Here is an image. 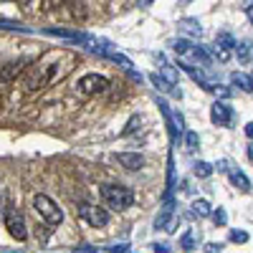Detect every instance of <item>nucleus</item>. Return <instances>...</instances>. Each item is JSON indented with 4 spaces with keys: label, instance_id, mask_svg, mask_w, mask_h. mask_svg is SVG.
<instances>
[{
    "label": "nucleus",
    "instance_id": "f257e3e1",
    "mask_svg": "<svg viewBox=\"0 0 253 253\" xmlns=\"http://www.w3.org/2000/svg\"><path fill=\"white\" fill-rule=\"evenodd\" d=\"M101 198L112 210H126L134 205V193L124 185H101Z\"/></svg>",
    "mask_w": 253,
    "mask_h": 253
},
{
    "label": "nucleus",
    "instance_id": "f03ea898",
    "mask_svg": "<svg viewBox=\"0 0 253 253\" xmlns=\"http://www.w3.org/2000/svg\"><path fill=\"white\" fill-rule=\"evenodd\" d=\"M175 53L185 61V66H193V63L210 66V63H213L210 53H208L203 46H195V43H190V41H177V43H175Z\"/></svg>",
    "mask_w": 253,
    "mask_h": 253
},
{
    "label": "nucleus",
    "instance_id": "7ed1b4c3",
    "mask_svg": "<svg viewBox=\"0 0 253 253\" xmlns=\"http://www.w3.org/2000/svg\"><path fill=\"white\" fill-rule=\"evenodd\" d=\"M33 208H36V213L43 218L48 225H61V223H63V210H61L58 203L51 200L48 195H36V198H33Z\"/></svg>",
    "mask_w": 253,
    "mask_h": 253
},
{
    "label": "nucleus",
    "instance_id": "20e7f679",
    "mask_svg": "<svg viewBox=\"0 0 253 253\" xmlns=\"http://www.w3.org/2000/svg\"><path fill=\"white\" fill-rule=\"evenodd\" d=\"M79 215L89 225H94V228H104L109 223V213L101 205H94V203H81L79 205Z\"/></svg>",
    "mask_w": 253,
    "mask_h": 253
},
{
    "label": "nucleus",
    "instance_id": "39448f33",
    "mask_svg": "<svg viewBox=\"0 0 253 253\" xmlns=\"http://www.w3.org/2000/svg\"><path fill=\"white\" fill-rule=\"evenodd\" d=\"M5 228H8V233L15 241H26L28 238L26 220H23V215H20V210H15V208H10L8 213H5Z\"/></svg>",
    "mask_w": 253,
    "mask_h": 253
},
{
    "label": "nucleus",
    "instance_id": "423d86ee",
    "mask_svg": "<svg viewBox=\"0 0 253 253\" xmlns=\"http://www.w3.org/2000/svg\"><path fill=\"white\" fill-rule=\"evenodd\" d=\"M109 89V79L101 74H86L79 79V91L81 94H101Z\"/></svg>",
    "mask_w": 253,
    "mask_h": 253
},
{
    "label": "nucleus",
    "instance_id": "0eeeda50",
    "mask_svg": "<svg viewBox=\"0 0 253 253\" xmlns=\"http://www.w3.org/2000/svg\"><path fill=\"white\" fill-rule=\"evenodd\" d=\"M210 119H213V124H218V126H228L230 122H233V109H230L225 101H215L213 107H210Z\"/></svg>",
    "mask_w": 253,
    "mask_h": 253
},
{
    "label": "nucleus",
    "instance_id": "6e6552de",
    "mask_svg": "<svg viewBox=\"0 0 253 253\" xmlns=\"http://www.w3.org/2000/svg\"><path fill=\"white\" fill-rule=\"evenodd\" d=\"M233 48H236V41H233V36L230 33H220L218 38H215V56L220 58V61H228L230 58V53H233Z\"/></svg>",
    "mask_w": 253,
    "mask_h": 253
},
{
    "label": "nucleus",
    "instance_id": "1a4fd4ad",
    "mask_svg": "<svg viewBox=\"0 0 253 253\" xmlns=\"http://www.w3.org/2000/svg\"><path fill=\"white\" fill-rule=\"evenodd\" d=\"M114 160L124 167V170H142L144 167V157L137 155V152H119V155H114Z\"/></svg>",
    "mask_w": 253,
    "mask_h": 253
},
{
    "label": "nucleus",
    "instance_id": "9d476101",
    "mask_svg": "<svg viewBox=\"0 0 253 253\" xmlns=\"http://www.w3.org/2000/svg\"><path fill=\"white\" fill-rule=\"evenodd\" d=\"M228 180H230V185H236L238 190H243V193H248V190H251V180L241 170H230L228 172Z\"/></svg>",
    "mask_w": 253,
    "mask_h": 253
},
{
    "label": "nucleus",
    "instance_id": "9b49d317",
    "mask_svg": "<svg viewBox=\"0 0 253 253\" xmlns=\"http://www.w3.org/2000/svg\"><path fill=\"white\" fill-rule=\"evenodd\" d=\"M230 84H233V86H238V89H243V91H251V79H248V74H241V71L230 74Z\"/></svg>",
    "mask_w": 253,
    "mask_h": 253
},
{
    "label": "nucleus",
    "instance_id": "f8f14e48",
    "mask_svg": "<svg viewBox=\"0 0 253 253\" xmlns=\"http://www.w3.org/2000/svg\"><path fill=\"white\" fill-rule=\"evenodd\" d=\"M152 84H155V86H157L160 91H165V94H177V96H180V91L172 86V84H167L160 74H152Z\"/></svg>",
    "mask_w": 253,
    "mask_h": 253
},
{
    "label": "nucleus",
    "instance_id": "ddd939ff",
    "mask_svg": "<svg viewBox=\"0 0 253 253\" xmlns=\"http://www.w3.org/2000/svg\"><path fill=\"white\" fill-rule=\"evenodd\" d=\"M210 210H213V208H210V203H208V200H203V198L193 203V213H195L198 218H205V215H210Z\"/></svg>",
    "mask_w": 253,
    "mask_h": 253
},
{
    "label": "nucleus",
    "instance_id": "4468645a",
    "mask_svg": "<svg viewBox=\"0 0 253 253\" xmlns=\"http://www.w3.org/2000/svg\"><path fill=\"white\" fill-rule=\"evenodd\" d=\"M195 175L198 177H210V175H213V165H210V162H198L195 165Z\"/></svg>",
    "mask_w": 253,
    "mask_h": 253
},
{
    "label": "nucleus",
    "instance_id": "2eb2a0df",
    "mask_svg": "<svg viewBox=\"0 0 253 253\" xmlns=\"http://www.w3.org/2000/svg\"><path fill=\"white\" fill-rule=\"evenodd\" d=\"M213 223H215V225H225V223H228L225 208H215V210H213Z\"/></svg>",
    "mask_w": 253,
    "mask_h": 253
},
{
    "label": "nucleus",
    "instance_id": "dca6fc26",
    "mask_svg": "<svg viewBox=\"0 0 253 253\" xmlns=\"http://www.w3.org/2000/svg\"><path fill=\"white\" fill-rule=\"evenodd\" d=\"M180 26H182L187 33H198V36L203 33V28H200V23H198V20H182Z\"/></svg>",
    "mask_w": 253,
    "mask_h": 253
},
{
    "label": "nucleus",
    "instance_id": "f3484780",
    "mask_svg": "<svg viewBox=\"0 0 253 253\" xmlns=\"http://www.w3.org/2000/svg\"><path fill=\"white\" fill-rule=\"evenodd\" d=\"M185 142H187V150H198V147H200V137L195 132H187L185 134Z\"/></svg>",
    "mask_w": 253,
    "mask_h": 253
},
{
    "label": "nucleus",
    "instance_id": "a211bd4d",
    "mask_svg": "<svg viewBox=\"0 0 253 253\" xmlns=\"http://www.w3.org/2000/svg\"><path fill=\"white\" fill-rule=\"evenodd\" d=\"M230 241L233 243H248V233L246 230H230Z\"/></svg>",
    "mask_w": 253,
    "mask_h": 253
},
{
    "label": "nucleus",
    "instance_id": "6ab92c4d",
    "mask_svg": "<svg viewBox=\"0 0 253 253\" xmlns=\"http://www.w3.org/2000/svg\"><path fill=\"white\" fill-rule=\"evenodd\" d=\"M180 243H182V248H185V251H193V248H195V236H193V233H185Z\"/></svg>",
    "mask_w": 253,
    "mask_h": 253
},
{
    "label": "nucleus",
    "instance_id": "aec40b11",
    "mask_svg": "<svg viewBox=\"0 0 253 253\" xmlns=\"http://www.w3.org/2000/svg\"><path fill=\"white\" fill-rule=\"evenodd\" d=\"M223 251V243H208L205 246V253H220Z\"/></svg>",
    "mask_w": 253,
    "mask_h": 253
},
{
    "label": "nucleus",
    "instance_id": "412c9836",
    "mask_svg": "<svg viewBox=\"0 0 253 253\" xmlns=\"http://www.w3.org/2000/svg\"><path fill=\"white\" fill-rule=\"evenodd\" d=\"M238 53H241V58L246 61V58L251 56V43H241V51H238Z\"/></svg>",
    "mask_w": 253,
    "mask_h": 253
},
{
    "label": "nucleus",
    "instance_id": "4be33fe9",
    "mask_svg": "<svg viewBox=\"0 0 253 253\" xmlns=\"http://www.w3.org/2000/svg\"><path fill=\"white\" fill-rule=\"evenodd\" d=\"M152 251H155V253H172V251H170V246H167V243H160V246H155Z\"/></svg>",
    "mask_w": 253,
    "mask_h": 253
},
{
    "label": "nucleus",
    "instance_id": "5701e85b",
    "mask_svg": "<svg viewBox=\"0 0 253 253\" xmlns=\"http://www.w3.org/2000/svg\"><path fill=\"white\" fill-rule=\"evenodd\" d=\"M246 134L253 139V122H248V124H246Z\"/></svg>",
    "mask_w": 253,
    "mask_h": 253
},
{
    "label": "nucleus",
    "instance_id": "b1692460",
    "mask_svg": "<svg viewBox=\"0 0 253 253\" xmlns=\"http://www.w3.org/2000/svg\"><path fill=\"white\" fill-rule=\"evenodd\" d=\"M112 253H126V246H114Z\"/></svg>",
    "mask_w": 253,
    "mask_h": 253
},
{
    "label": "nucleus",
    "instance_id": "393cba45",
    "mask_svg": "<svg viewBox=\"0 0 253 253\" xmlns=\"http://www.w3.org/2000/svg\"><path fill=\"white\" fill-rule=\"evenodd\" d=\"M246 13H248V20H251V23H253V3L246 8Z\"/></svg>",
    "mask_w": 253,
    "mask_h": 253
},
{
    "label": "nucleus",
    "instance_id": "a878e982",
    "mask_svg": "<svg viewBox=\"0 0 253 253\" xmlns=\"http://www.w3.org/2000/svg\"><path fill=\"white\" fill-rule=\"evenodd\" d=\"M248 79H251V91H253V74H248Z\"/></svg>",
    "mask_w": 253,
    "mask_h": 253
}]
</instances>
